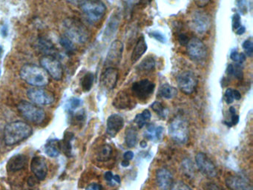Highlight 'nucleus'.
<instances>
[{
  "mask_svg": "<svg viewBox=\"0 0 253 190\" xmlns=\"http://www.w3.org/2000/svg\"><path fill=\"white\" fill-rule=\"evenodd\" d=\"M32 132V126L23 121L11 122L4 129V142L7 146H15L29 138Z\"/></svg>",
  "mask_w": 253,
  "mask_h": 190,
  "instance_id": "obj_1",
  "label": "nucleus"
},
{
  "mask_svg": "<svg viewBox=\"0 0 253 190\" xmlns=\"http://www.w3.org/2000/svg\"><path fill=\"white\" fill-rule=\"evenodd\" d=\"M21 79L26 84L34 87H43L50 82V76L42 66L26 64L19 71Z\"/></svg>",
  "mask_w": 253,
  "mask_h": 190,
  "instance_id": "obj_2",
  "label": "nucleus"
},
{
  "mask_svg": "<svg viewBox=\"0 0 253 190\" xmlns=\"http://www.w3.org/2000/svg\"><path fill=\"white\" fill-rule=\"evenodd\" d=\"M63 29L65 36L69 38L74 43H85L89 38V32L86 27L74 18L65 19Z\"/></svg>",
  "mask_w": 253,
  "mask_h": 190,
  "instance_id": "obj_3",
  "label": "nucleus"
},
{
  "mask_svg": "<svg viewBox=\"0 0 253 190\" xmlns=\"http://www.w3.org/2000/svg\"><path fill=\"white\" fill-rule=\"evenodd\" d=\"M79 6L84 16L91 22H99L106 11V6L101 0H81Z\"/></svg>",
  "mask_w": 253,
  "mask_h": 190,
  "instance_id": "obj_4",
  "label": "nucleus"
},
{
  "mask_svg": "<svg viewBox=\"0 0 253 190\" xmlns=\"http://www.w3.org/2000/svg\"><path fill=\"white\" fill-rule=\"evenodd\" d=\"M18 110L25 120L35 124H41L46 119L45 111L33 103L21 101L18 105Z\"/></svg>",
  "mask_w": 253,
  "mask_h": 190,
  "instance_id": "obj_5",
  "label": "nucleus"
},
{
  "mask_svg": "<svg viewBox=\"0 0 253 190\" xmlns=\"http://www.w3.org/2000/svg\"><path fill=\"white\" fill-rule=\"evenodd\" d=\"M169 134L174 141L181 144L187 142L189 139V126L187 121L182 117L174 118L169 126Z\"/></svg>",
  "mask_w": 253,
  "mask_h": 190,
  "instance_id": "obj_6",
  "label": "nucleus"
},
{
  "mask_svg": "<svg viewBox=\"0 0 253 190\" xmlns=\"http://www.w3.org/2000/svg\"><path fill=\"white\" fill-rule=\"evenodd\" d=\"M28 98L33 104L37 105H51L55 102L54 93L49 90L36 87L29 89L27 92Z\"/></svg>",
  "mask_w": 253,
  "mask_h": 190,
  "instance_id": "obj_7",
  "label": "nucleus"
},
{
  "mask_svg": "<svg viewBox=\"0 0 253 190\" xmlns=\"http://www.w3.org/2000/svg\"><path fill=\"white\" fill-rule=\"evenodd\" d=\"M40 65L51 77L57 81L61 80L63 75V67L58 59L54 56H43L40 60Z\"/></svg>",
  "mask_w": 253,
  "mask_h": 190,
  "instance_id": "obj_8",
  "label": "nucleus"
},
{
  "mask_svg": "<svg viewBox=\"0 0 253 190\" xmlns=\"http://www.w3.org/2000/svg\"><path fill=\"white\" fill-rule=\"evenodd\" d=\"M180 90L185 94H191L198 86V80L195 74L190 71L181 73L177 78Z\"/></svg>",
  "mask_w": 253,
  "mask_h": 190,
  "instance_id": "obj_9",
  "label": "nucleus"
},
{
  "mask_svg": "<svg viewBox=\"0 0 253 190\" xmlns=\"http://www.w3.org/2000/svg\"><path fill=\"white\" fill-rule=\"evenodd\" d=\"M187 53L189 57L195 61H203L207 57V49L204 43L194 37L189 39L187 45Z\"/></svg>",
  "mask_w": 253,
  "mask_h": 190,
  "instance_id": "obj_10",
  "label": "nucleus"
},
{
  "mask_svg": "<svg viewBox=\"0 0 253 190\" xmlns=\"http://www.w3.org/2000/svg\"><path fill=\"white\" fill-rule=\"evenodd\" d=\"M155 85L149 80H142L132 85V91L135 96L140 101H146L154 92Z\"/></svg>",
  "mask_w": 253,
  "mask_h": 190,
  "instance_id": "obj_11",
  "label": "nucleus"
},
{
  "mask_svg": "<svg viewBox=\"0 0 253 190\" xmlns=\"http://www.w3.org/2000/svg\"><path fill=\"white\" fill-rule=\"evenodd\" d=\"M197 167L203 175L207 178H215L217 176L218 171L215 164L204 153H200L195 157Z\"/></svg>",
  "mask_w": 253,
  "mask_h": 190,
  "instance_id": "obj_12",
  "label": "nucleus"
},
{
  "mask_svg": "<svg viewBox=\"0 0 253 190\" xmlns=\"http://www.w3.org/2000/svg\"><path fill=\"white\" fill-rule=\"evenodd\" d=\"M192 26L198 35H204L210 29V17L203 11H195L192 15Z\"/></svg>",
  "mask_w": 253,
  "mask_h": 190,
  "instance_id": "obj_13",
  "label": "nucleus"
},
{
  "mask_svg": "<svg viewBox=\"0 0 253 190\" xmlns=\"http://www.w3.org/2000/svg\"><path fill=\"white\" fill-rule=\"evenodd\" d=\"M123 43L119 40H115L111 45L106 58V63L110 66L109 67L118 66L119 64L123 57Z\"/></svg>",
  "mask_w": 253,
  "mask_h": 190,
  "instance_id": "obj_14",
  "label": "nucleus"
},
{
  "mask_svg": "<svg viewBox=\"0 0 253 190\" xmlns=\"http://www.w3.org/2000/svg\"><path fill=\"white\" fill-rule=\"evenodd\" d=\"M226 186L230 190H253L252 183L241 175H230L226 179Z\"/></svg>",
  "mask_w": 253,
  "mask_h": 190,
  "instance_id": "obj_15",
  "label": "nucleus"
},
{
  "mask_svg": "<svg viewBox=\"0 0 253 190\" xmlns=\"http://www.w3.org/2000/svg\"><path fill=\"white\" fill-rule=\"evenodd\" d=\"M118 80V69L115 67H109L101 76V85L105 90L112 91L116 86Z\"/></svg>",
  "mask_w": 253,
  "mask_h": 190,
  "instance_id": "obj_16",
  "label": "nucleus"
},
{
  "mask_svg": "<svg viewBox=\"0 0 253 190\" xmlns=\"http://www.w3.org/2000/svg\"><path fill=\"white\" fill-rule=\"evenodd\" d=\"M31 170L38 180H45L48 174V166L46 160L39 156L34 157L31 163Z\"/></svg>",
  "mask_w": 253,
  "mask_h": 190,
  "instance_id": "obj_17",
  "label": "nucleus"
},
{
  "mask_svg": "<svg viewBox=\"0 0 253 190\" xmlns=\"http://www.w3.org/2000/svg\"><path fill=\"white\" fill-rule=\"evenodd\" d=\"M106 125V133L110 137L114 138L124 126V119L121 115L114 114L108 118Z\"/></svg>",
  "mask_w": 253,
  "mask_h": 190,
  "instance_id": "obj_18",
  "label": "nucleus"
},
{
  "mask_svg": "<svg viewBox=\"0 0 253 190\" xmlns=\"http://www.w3.org/2000/svg\"><path fill=\"white\" fill-rule=\"evenodd\" d=\"M156 182L161 190H171L173 184V175L167 169H160L156 173Z\"/></svg>",
  "mask_w": 253,
  "mask_h": 190,
  "instance_id": "obj_19",
  "label": "nucleus"
},
{
  "mask_svg": "<svg viewBox=\"0 0 253 190\" xmlns=\"http://www.w3.org/2000/svg\"><path fill=\"white\" fill-rule=\"evenodd\" d=\"M113 105L115 108H119V109H126L129 108V107L133 108L135 104H134V101L132 99L129 94L126 91H119L113 101Z\"/></svg>",
  "mask_w": 253,
  "mask_h": 190,
  "instance_id": "obj_20",
  "label": "nucleus"
},
{
  "mask_svg": "<svg viewBox=\"0 0 253 190\" xmlns=\"http://www.w3.org/2000/svg\"><path fill=\"white\" fill-rule=\"evenodd\" d=\"M27 164V157L23 155L13 156L7 164V170L10 172H17L25 168Z\"/></svg>",
  "mask_w": 253,
  "mask_h": 190,
  "instance_id": "obj_21",
  "label": "nucleus"
},
{
  "mask_svg": "<svg viewBox=\"0 0 253 190\" xmlns=\"http://www.w3.org/2000/svg\"><path fill=\"white\" fill-rule=\"evenodd\" d=\"M146 51H147V44H146L144 36H141L137 40L134 50L132 52V57H131L132 64L137 63Z\"/></svg>",
  "mask_w": 253,
  "mask_h": 190,
  "instance_id": "obj_22",
  "label": "nucleus"
},
{
  "mask_svg": "<svg viewBox=\"0 0 253 190\" xmlns=\"http://www.w3.org/2000/svg\"><path fill=\"white\" fill-rule=\"evenodd\" d=\"M164 129L162 126H155L154 124H150L147 126L144 135L146 138L153 141H159L163 138Z\"/></svg>",
  "mask_w": 253,
  "mask_h": 190,
  "instance_id": "obj_23",
  "label": "nucleus"
},
{
  "mask_svg": "<svg viewBox=\"0 0 253 190\" xmlns=\"http://www.w3.org/2000/svg\"><path fill=\"white\" fill-rule=\"evenodd\" d=\"M45 153L51 157H56L60 153V141L57 139L49 140L45 146Z\"/></svg>",
  "mask_w": 253,
  "mask_h": 190,
  "instance_id": "obj_24",
  "label": "nucleus"
},
{
  "mask_svg": "<svg viewBox=\"0 0 253 190\" xmlns=\"http://www.w3.org/2000/svg\"><path fill=\"white\" fill-rule=\"evenodd\" d=\"M74 138V135L71 132H66L65 134L64 138L62 141H60V150L64 153V154L68 157L71 156V141Z\"/></svg>",
  "mask_w": 253,
  "mask_h": 190,
  "instance_id": "obj_25",
  "label": "nucleus"
},
{
  "mask_svg": "<svg viewBox=\"0 0 253 190\" xmlns=\"http://www.w3.org/2000/svg\"><path fill=\"white\" fill-rule=\"evenodd\" d=\"M176 88L171 86L169 84H163L158 90L159 96L165 99H172L177 95Z\"/></svg>",
  "mask_w": 253,
  "mask_h": 190,
  "instance_id": "obj_26",
  "label": "nucleus"
},
{
  "mask_svg": "<svg viewBox=\"0 0 253 190\" xmlns=\"http://www.w3.org/2000/svg\"><path fill=\"white\" fill-rule=\"evenodd\" d=\"M137 131L135 127H129L125 133V142L129 148L135 147L137 143Z\"/></svg>",
  "mask_w": 253,
  "mask_h": 190,
  "instance_id": "obj_27",
  "label": "nucleus"
},
{
  "mask_svg": "<svg viewBox=\"0 0 253 190\" xmlns=\"http://www.w3.org/2000/svg\"><path fill=\"white\" fill-rule=\"evenodd\" d=\"M112 148L109 145L101 146L97 152L96 157L98 161H107L112 157Z\"/></svg>",
  "mask_w": 253,
  "mask_h": 190,
  "instance_id": "obj_28",
  "label": "nucleus"
},
{
  "mask_svg": "<svg viewBox=\"0 0 253 190\" xmlns=\"http://www.w3.org/2000/svg\"><path fill=\"white\" fill-rule=\"evenodd\" d=\"M151 116L150 111L148 110V109H146L142 113L136 115L134 122L140 129H142L143 126H146L149 123V121L151 119Z\"/></svg>",
  "mask_w": 253,
  "mask_h": 190,
  "instance_id": "obj_29",
  "label": "nucleus"
},
{
  "mask_svg": "<svg viewBox=\"0 0 253 190\" xmlns=\"http://www.w3.org/2000/svg\"><path fill=\"white\" fill-rule=\"evenodd\" d=\"M226 73L229 76L235 77L238 80H242L243 75H244L241 65L237 64V63H236L235 65H229L226 69Z\"/></svg>",
  "mask_w": 253,
  "mask_h": 190,
  "instance_id": "obj_30",
  "label": "nucleus"
},
{
  "mask_svg": "<svg viewBox=\"0 0 253 190\" xmlns=\"http://www.w3.org/2000/svg\"><path fill=\"white\" fill-rule=\"evenodd\" d=\"M241 98V93L239 92L237 90L233 89V88H228L225 91L224 100L227 104H233L235 100L239 101Z\"/></svg>",
  "mask_w": 253,
  "mask_h": 190,
  "instance_id": "obj_31",
  "label": "nucleus"
},
{
  "mask_svg": "<svg viewBox=\"0 0 253 190\" xmlns=\"http://www.w3.org/2000/svg\"><path fill=\"white\" fill-rule=\"evenodd\" d=\"M155 67V61L152 57L145 58L141 63L139 64L138 69L142 71H150L154 69Z\"/></svg>",
  "mask_w": 253,
  "mask_h": 190,
  "instance_id": "obj_32",
  "label": "nucleus"
},
{
  "mask_svg": "<svg viewBox=\"0 0 253 190\" xmlns=\"http://www.w3.org/2000/svg\"><path fill=\"white\" fill-rule=\"evenodd\" d=\"M95 80V76L92 73L88 72L83 77L81 80V86L84 91H88L91 90Z\"/></svg>",
  "mask_w": 253,
  "mask_h": 190,
  "instance_id": "obj_33",
  "label": "nucleus"
},
{
  "mask_svg": "<svg viewBox=\"0 0 253 190\" xmlns=\"http://www.w3.org/2000/svg\"><path fill=\"white\" fill-rule=\"evenodd\" d=\"M60 43L62 47L66 50V52H68V53H73L75 51V45L71 41L69 38L67 36H62L60 38Z\"/></svg>",
  "mask_w": 253,
  "mask_h": 190,
  "instance_id": "obj_34",
  "label": "nucleus"
},
{
  "mask_svg": "<svg viewBox=\"0 0 253 190\" xmlns=\"http://www.w3.org/2000/svg\"><path fill=\"white\" fill-rule=\"evenodd\" d=\"M151 108H152L153 111H154L159 117H161V118H166V117H167V110H166L165 107L164 106V105H163L161 103L158 102V101H155V102L152 104Z\"/></svg>",
  "mask_w": 253,
  "mask_h": 190,
  "instance_id": "obj_35",
  "label": "nucleus"
},
{
  "mask_svg": "<svg viewBox=\"0 0 253 190\" xmlns=\"http://www.w3.org/2000/svg\"><path fill=\"white\" fill-rule=\"evenodd\" d=\"M230 114V121H224V123L226 126L231 127V126H236L239 122V116L237 115L236 109L234 107H230V110H229Z\"/></svg>",
  "mask_w": 253,
  "mask_h": 190,
  "instance_id": "obj_36",
  "label": "nucleus"
},
{
  "mask_svg": "<svg viewBox=\"0 0 253 190\" xmlns=\"http://www.w3.org/2000/svg\"><path fill=\"white\" fill-rule=\"evenodd\" d=\"M230 58L237 64L241 65L246 60V54L244 53H239L236 49H233L230 53Z\"/></svg>",
  "mask_w": 253,
  "mask_h": 190,
  "instance_id": "obj_37",
  "label": "nucleus"
},
{
  "mask_svg": "<svg viewBox=\"0 0 253 190\" xmlns=\"http://www.w3.org/2000/svg\"><path fill=\"white\" fill-rule=\"evenodd\" d=\"M39 49L46 53H49L48 55H52L51 52L54 51V47L52 43L44 39L39 40Z\"/></svg>",
  "mask_w": 253,
  "mask_h": 190,
  "instance_id": "obj_38",
  "label": "nucleus"
},
{
  "mask_svg": "<svg viewBox=\"0 0 253 190\" xmlns=\"http://www.w3.org/2000/svg\"><path fill=\"white\" fill-rule=\"evenodd\" d=\"M82 104V101L79 98H73L68 101L66 108L69 111H74L77 109L78 107L81 106Z\"/></svg>",
  "mask_w": 253,
  "mask_h": 190,
  "instance_id": "obj_39",
  "label": "nucleus"
},
{
  "mask_svg": "<svg viewBox=\"0 0 253 190\" xmlns=\"http://www.w3.org/2000/svg\"><path fill=\"white\" fill-rule=\"evenodd\" d=\"M243 49L245 52L246 55L248 57H252L253 53V43L250 39H247L242 45Z\"/></svg>",
  "mask_w": 253,
  "mask_h": 190,
  "instance_id": "obj_40",
  "label": "nucleus"
},
{
  "mask_svg": "<svg viewBox=\"0 0 253 190\" xmlns=\"http://www.w3.org/2000/svg\"><path fill=\"white\" fill-rule=\"evenodd\" d=\"M150 36L154 38L156 40L160 42L161 43H166L167 42V38H166L165 35H163L162 33L159 32H152L150 33Z\"/></svg>",
  "mask_w": 253,
  "mask_h": 190,
  "instance_id": "obj_41",
  "label": "nucleus"
},
{
  "mask_svg": "<svg viewBox=\"0 0 253 190\" xmlns=\"http://www.w3.org/2000/svg\"><path fill=\"white\" fill-rule=\"evenodd\" d=\"M171 190H192V188L185 183L178 181V182L173 184L172 187L171 188Z\"/></svg>",
  "mask_w": 253,
  "mask_h": 190,
  "instance_id": "obj_42",
  "label": "nucleus"
},
{
  "mask_svg": "<svg viewBox=\"0 0 253 190\" xmlns=\"http://www.w3.org/2000/svg\"><path fill=\"white\" fill-rule=\"evenodd\" d=\"M236 2H237V8H238L240 12L242 15H245L246 13L248 11L247 0H237Z\"/></svg>",
  "mask_w": 253,
  "mask_h": 190,
  "instance_id": "obj_43",
  "label": "nucleus"
},
{
  "mask_svg": "<svg viewBox=\"0 0 253 190\" xmlns=\"http://www.w3.org/2000/svg\"><path fill=\"white\" fill-rule=\"evenodd\" d=\"M241 16L236 13L233 17V29L235 31L237 30L239 27L241 26Z\"/></svg>",
  "mask_w": 253,
  "mask_h": 190,
  "instance_id": "obj_44",
  "label": "nucleus"
},
{
  "mask_svg": "<svg viewBox=\"0 0 253 190\" xmlns=\"http://www.w3.org/2000/svg\"><path fill=\"white\" fill-rule=\"evenodd\" d=\"M104 178H105V181H107L109 185L113 186L114 174L112 172H106L105 173V175H104Z\"/></svg>",
  "mask_w": 253,
  "mask_h": 190,
  "instance_id": "obj_45",
  "label": "nucleus"
},
{
  "mask_svg": "<svg viewBox=\"0 0 253 190\" xmlns=\"http://www.w3.org/2000/svg\"><path fill=\"white\" fill-rule=\"evenodd\" d=\"M195 5L199 8H204L210 2L211 0H193Z\"/></svg>",
  "mask_w": 253,
  "mask_h": 190,
  "instance_id": "obj_46",
  "label": "nucleus"
},
{
  "mask_svg": "<svg viewBox=\"0 0 253 190\" xmlns=\"http://www.w3.org/2000/svg\"><path fill=\"white\" fill-rule=\"evenodd\" d=\"M189 39H188L186 35H180L179 36H178V41H179L180 44L182 45V46H186V45H187L188 42H189Z\"/></svg>",
  "mask_w": 253,
  "mask_h": 190,
  "instance_id": "obj_47",
  "label": "nucleus"
},
{
  "mask_svg": "<svg viewBox=\"0 0 253 190\" xmlns=\"http://www.w3.org/2000/svg\"><path fill=\"white\" fill-rule=\"evenodd\" d=\"M206 190H224L220 186L217 185L216 184H213V183H210V184H206Z\"/></svg>",
  "mask_w": 253,
  "mask_h": 190,
  "instance_id": "obj_48",
  "label": "nucleus"
},
{
  "mask_svg": "<svg viewBox=\"0 0 253 190\" xmlns=\"http://www.w3.org/2000/svg\"><path fill=\"white\" fill-rule=\"evenodd\" d=\"M86 190H102V187L100 184H91L87 187Z\"/></svg>",
  "mask_w": 253,
  "mask_h": 190,
  "instance_id": "obj_49",
  "label": "nucleus"
},
{
  "mask_svg": "<svg viewBox=\"0 0 253 190\" xmlns=\"http://www.w3.org/2000/svg\"><path fill=\"white\" fill-rule=\"evenodd\" d=\"M133 157H134V153L132 151H127L123 155V160H128V161L132 160Z\"/></svg>",
  "mask_w": 253,
  "mask_h": 190,
  "instance_id": "obj_50",
  "label": "nucleus"
},
{
  "mask_svg": "<svg viewBox=\"0 0 253 190\" xmlns=\"http://www.w3.org/2000/svg\"><path fill=\"white\" fill-rule=\"evenodd\" d=\"M245 27L243 26V25H241V27H239L238 29H237V30L235 31V32H236V35H244V34L245 33Z\"/></svg>",
  "mask_w": 253,
  "mask_h": 190,
  "instance_id": "obj_51",
  "label": "nucleus"
},
{
  "mask_svg": "<svg viewBox=\"0 0 253 190\" xmlns=\"http://www.w3.org/2000/svg\"><path fill=\"white\" fill-rule=\"evenodd\" d=\"M114 181L116 182L117 184H120V182H121L120 177L119 175H114Z\"/></svg>",
  "mask_w": 253,
  "mask_h": 190,
  "instance_id": "obj_52",
  "label": "nucleus"
},
{
  "mask_svg": "<svg viewBox=\"0 0 253 190\" xmlns=\"http://www.w3.org/2000/svg\"><path fill=\"white\" fill-rule=\"evenodd\" d=\"M152 1V0H140V2H141L143 5H147L151 3Z\"/></svg>",
  "mask_w": 253,
  "mask_h": 190,
  "instance_id": "obj_53",
  "label": "nucleus"
},
{
  "mask_svg": "<svg viewBox=\"0 0 253 190\" xmlns=\"http://www.w3.org/2000/svg\"><path fill=\"white\" fill-rule=\"evenodd\" d=\"M121 164L123 167H127L129 165V161H128V160H123V161H122Z\"/></svg>",
  "mask_w": 253,
  "mask_h": 190,
  "instance_id": "obj_54",
  "label": "nucleus"
},
{
  "mask_svg": "<svg viewBox=\"0 0 253 190\" xmlns=\"http://www.w3.org/2000/svg\"><path fill=\"white\" fill-rule=\"evenodd\" d=\"M67 1H68V2H71V3H74V2H80V1L81 0H67Z\"/></svg>",
  "mask_w": 253,
  "mask_h": 190,
  "instance_id": "obj_55",
  "label": "nucleus"
},
{
  "mask_svg": "<svg viewBox=\"0 0 253 190\" xmlns=\"http://www.w3.org/2000/svg\"><path fill=\"white\" fill-rule=\"evenodd\" d=\"M140 145H141L142 147H146V146H147V144H146V142L145 141H142L141 143H140Z\"/></svg>",
  "mask_w": 253,
  "mask_h": 190,
  "instance_id": "obj_56",
  "label": "nucleus"
},
{
  "mask_svg": "<svg viewBox=\"0 0 253 190\" xmlns=\"http://www.w3.org/2000/svg\"><path fill=\"white\" fill-rule=\"evenodd\" d=\"M1 52H2V47H0V56H1Z\"/></svg>",
  "mask_w": 253,
  "mask_h": 190,
  "instance_id": "obj_57",
  "label": "nucleus"
}]
</instances>
